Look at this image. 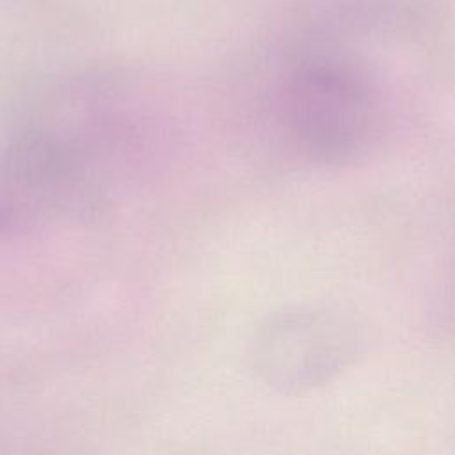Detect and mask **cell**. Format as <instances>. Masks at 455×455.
Listing matches in <instances>:
<instances>
[{"label": "cell", "mask_w": 455, "mask_h": 455, "mask_svg": "<svg viewBox=\"0 0 455 455\" xmlns=\"http://www.w3.org/2000/svg\"><path fill=\"white\" fill-rule=\"evenodd\" d=\"M355 327L336 313L295 311L270 322L256 341V364L267 382L307 389L345 370L357 354Z\"/></svg>", "instance_id": "3"}, {"label": "cell", "mask_w": 455, "mask_h": 455, "mask_svg": "<svg viewBox=\"0 0 455 455\" xmlns=\"http://www.w3.org/2000/svg\"><path fill=\"white\" fill-rule=\"evenodd\" d=\"M277 105L288 130L307 151L338 162L366 144L377 98L357 62L334 52L306 50L288 64Z\"/></svg>", "instance_id": "2"}, {"label": "cell", "mask_w": 455, "mask_h": 455, "mask_svg": "<svg viewBox=\"0 0 455 455\" xmlns=\"http://www.w3.org/2000/svg\"><path fill=\"white\" fill-rule=\"evenodd\" d=\"M85 100L27 119L0 158V215L34 220L85 206L107 188L117 130Z\"/></svg>", "instance_id": "1"}]
</instances>
